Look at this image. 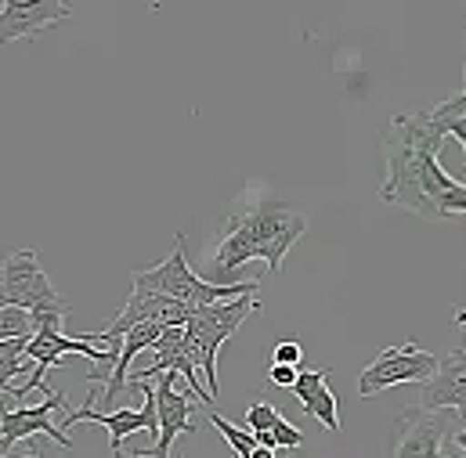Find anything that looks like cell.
Segmentation results:
<instances>
[{
    "label": "cell",
    "mask_w": 466,
    "mask_h": 458,
    "mask_svg": "<svg viewBox=\"0 0 466 458\" xmlns=\"http://www.w3.org/2000/svg\"><path fill=\"white\" fill-rule=\"evenodd\" d=\"M4 340H33V314L22 307L0 311V344Z\"/></svg>",
    "instance_id": "obj_15"
},
{
    "label": "cell",
    "mask_w": 466,
    "mask_h": 458,
    "mask_svg": "<svg viewBox=\"0 0 466 458\" xmlns=\"http://www.w3.org/2000/svg\"><path fill=\"white\" fill-rule=\"evenodd\" d=\"M174 375L177 372H163L156 375V419H159V437H156V448L148 452H130L134 458H167L170 455V444L181 437V433H196L199 426H192V397L177 393L174 386Z\"/></svg>",
    "instance_id": "obj_8"
},
{
    "label": "cell",
    "mask_w": 466,
    "mask_h": 458,
    "mask_svg": "<svg viewBox=\"0 0 466 458\" xmlns=\"http://www.w3.org/2000/svg\"><path fill=\"white\" fill-rule=\"evenodd\" d=\"M300 408L319 419L326 430H344L340 426V408H337V393L329 390V368H300L297 375V386H293Z\"/></svg>",
    "instance_id": "obj_12"
},
{
    "label": "cell",
    "mask_w": 466,
    "mask_h": 458,
    "mask_svg": "<svg viewBox=\"0 0 466 458\" xmlns=\"http://www.w3.org/2000/svg\"><path fill=\"white\" fill-rule=\"evenodd\" d=\"M25 346H29V340H4L0 344V408H7L4 404V393H7V386L18 379V375H33V361L25 357Z\"/></svg>",
    "instance_id": "obj_13"
},
{
    "label": "cell",
    "mask_w": 466,
    "mask_h": 458,
    "mask_svg": "<svg viewBox=\"0 0 466 458\" xmlns=\"http://www.w3.org/2000/svg\"><path fill=\"white\" fill-rule=\"evenodd\" d=\"M249 458H275V452H268V448H257V452H253Z\"/></svg>",
    "instance_id": "obj_23"
},
{
    "label": "cell",
    "mask_w": 466,
    "mask_h": 458,
    "mask_svg": "<svg viewBox=\"0 0 466 458\" xmlns=\"http://www.w3.org/2000/svg\"><path fill=\"white\" fill-rule=\"evenodd\" d=\"M130 282H134V293L170 296V300H181L192 311L214 307V304H225V300H238V296H257V289H260V278H242V282H232V285L203 282L185 260V234L174 238V253L163 264H156L148 271H134Z\"/></svg>",
    "instance_id": "obj_3"
},
{
    "label": "cell",
    "mask_w": 466,
    "mask_h": 458,
    "mask_svg": "<svg viewBox=\"0 0 466 458\" xmlns=\"http://www.w3.org/2000/svg\"><path fill=\"white\" fill-rule=\"evenodd\" d=\"M441 126H445V134H449V137H456V141L466 148V115H460V119H445ZM463 170H466V155H463Z\"/></svg>",
    "instance_id": "obj_21"
},
{
    "label": "cell",
    "mask_w": 466,
    "mask_h": 458,
    "mask_svg": "<svg viewBox=\"0 0 466 458\" xmlns=\"http://www.w3.org/2000/svg\"><path fill=\"white\" fill-rule=\"evenodd\" d=\"M7 307H22L29 314H69V304L55 293L51 278L40 267L36 249H18L0 264Z\"/></svg>",
    "instance_id": "obj_6"
},
{
    "label": "cell",
    "mask_w": 466,
    "mask_h": 458,
    "mask_svg": "<svg viewBox=\"0 0 466 458\" xmlns=\"http://www.w3.org/2000/svg\"><path fill=\"white\" fill-rule=\"evenodd\" d=\"M7 307V293H4V278H0V311Z\"/></svg>",
    "instance_id": "obj_25"
},
{
    "label": "cell",
    "mask_w": 466,
    "mask_h": 458,
    "mask_svg": "<svg viewBox=\"0 0 466 458\" xmlns=\"http://www.w3.org/2000/svg\"><path fill=\"white\" fill-rule=\"evenodd\" d=\"M297 375H300V368H289V364H271L268 368V379L275 383V386H297Z\"/></svg>",
    "instance_id": "obj_20"
},
{
    "label": "cell",
    "mask_w": 466,
    "mask_h": 458,
    "mask_svg": "<svg viewBox=\"0 0 466 458\" xmlns=\"http://www.w3.org/2000/svg\"><path fill=\"white\" fill-rule=\"evenodd\" d=\"M257 311H260L257 296H238V300H225L214 307H199L192 314V322L185 325V353L199 368L210 397H218V350L225 346V340H232L235 329Z\"/></svg>",
    "instance_id": "obj_4"
},
{
    "label": "cell",
    "mask_w": 466,
    "mask_h": 458,
    "mask_svg": "<svg viewBox=\"0 0 466 458\" xmlns=\"http://www.w3.org/2000/svg\"><path fill=\"white\" fill-rule=\"evenodd\" d=\"M73 18V7L62 0H4L0 4V44L40 36Z\"/></svg>",
    "instance_id": "obj_10"
},
{
    "label": "cell",
    "mask_w": 466,
    "mask_h": 458,
    "mask_svg": "<svg viewBox=\"0 0 466 458\" xmlns=\"http://www.w3.org/2000/svg\"><path fill=\"white\" fill-rule=\"evenodd\" d=\"M420 408L427 412H456L466 419V346L438 357V372L420 390Z\"/></svg>",
    "instance_id": "obj_11"
},
{
    "label": "cell",
    "mask_w": 466,
    "mask_h": 458,
    "mask_svg": "<svg viewBox=\"0 0 466 458\" xmlns=\"http://www.w3.org/2000/svg\"><path fill=\"white\" fill-rule=\"evenodd\" d=\"M463 80H466V65H463ZM456 98H460V102H466V91H463V95H456Z\"/></svg>",
    "instance_id": "obj_26"
},
{
    "label": "cell",
    "mask_w": 466,
    "mask_h": 458,
    "mask_svg": "<svg viewBox=\"0 0 466 458\" xmlns=\"http://www.w3.org/2000/svg\"><path fill=\"white\" fill-rule=\"evenodd\" d=\"M445 137H449L445 126L431 115V109L394 115L380 141V148H383L380 199L390 206H405L409 214H416L423 221H445L438 210V199L456 181L441 166Z\"/></svg>",
    "instance_id": "obj_1"
},
{
    "label": "cell",
    "mask_w": 466,
    "mask_h": 458,
    "mask_svg": "<svg viewBox=\"0 0 466 458\" xmlns=\"http://www.w3.org/2000/svg\"><path fill=\"white\" fill-rule=\"evenodd\" d=\"M210 426L228 441V448H232L238 458H249L253 452H257V437H253L246 426H235V423H228V419L218 415V412H210Z\"/></svg>",
    "instance_id": "obj_14"
},
{
    "label": "cell",
    "mask_w": 466,
    "mask_h": 458,
    "mask_svg": "<svg viewBox=\"0 0 466 458\" xmlns=\"http://www.w3.org/2000/svg\"><path fill=\"white\" fill-rule=\"evenodd\" d=\"M452 322H456V325H463V329H466V311H456V314H452Z\"/></svg>",
    "instance_id": "obj_24"
},
{
    "label": "cell",
    "mask_w": 466,
    "mask_h": 458,
    "mask_svg": "<svg viewBox=\"0 0 466 458\" xmlns=\"http://www.w3.org/2000/svg\"><path fill=\"white\" fill-rule=\"evenodd\" d=\"M456 412H427L420 404L401 408L390 430V458H466L456 455Z\"/></svg>",
    "instance_id": "obj_5"
},
{
    "label": "cell",
    "mask_w": 466,
    "mask_h": 458,
    "mask_svg": "<svg viewBox=\"0 0 466 458\" xmlns=\"http://www.w3.org/2000/svg\"><path fill=\"white\" fill-rule=\"evenodd\" d=\"M456 448H460V452H466V430H460V433H456Z\"/></svg>",
    "instance_id": "obj_22"
},
{
    "label": "cell",
    "mask_w": 466,
    "mask_h": 458,
    "mask_svg": "<svg viewBox=\"0 0 466 458\" xmlns=\"http://www.w3.org/2000/svg\"><path fill=\"white\" fill-rule=\"evenodd\" d=\"M438 210H441V217H452V214L466 217V184L463 181H452V188L438 199Z\"/></svg>",
    "instance_id": "obj_18"
},
{
    "label": "cell",
    "mask_w": 466,
    "mask_h": 458,
    "mask_svg": "<svg viewBox=\"0 0 466 458\" xmlns=\"http://www.w3.org/2000/svg\"><path fill=\"white\" fill-rule=\"evenodd\" d=\"M304 228H308V221L300 214H293L286 203H275V199L253 203L242 217H235L228 224L225 238L218 242V249L210 256L214 285H232L225 278L249 260H264L268 271L279 274L289 245L304 234Z\"/></svg>",
    "instance_id": "obj_2"
},
{
    "label": "cell",
    "mask_w": 466,
    "mask_h": 458,
    "mask_svg": "<svg viewBox=\"0 0 466 458\" xmlns=\"http://www.w3.org/2000/svg\"><path fill=\"white\" fill-rule=\"evenodd\" d=\"M304 361V346L297 340H279L275 350H271V364H289V368H300Z\"/></svg>",
    "instance_id": "obj_19"
},
{
    "label": "cell",
    "mask_w": 466,
    "mask_h": 458,
    "mask_svg": "<svg viewBox=\"0 0 466 458\" xmlns=\"http://www.w3.org/2000/svg\"><path fill=\"white\" fill-rule=\"evenodd\" d=\"M271 437H275V444L282 448V452H297L300 444H304V433H300V426H293L286 415L271 426Z\"/></svg>",
    "instance_id": "obj_17"
},
{
    "label": "cell",
    "mask_w": 466,
    "mask_h": 458,
    "mask_svg": "<svg viewBox=\"0 0 466 458\" xmlns=\"http://www.w3.org/2000/svg\"><path fill=\"white\" fill-rule=\"evenodd\" d=\"M279 419H282V412H279L271 401H257V404H249V412H246V430H249V433H260V430H271Z\"/></svg>",
    "instance_id": "obj_16"
},
{
    "label": "cell",
    "mask_w": 466,
    "mask_h": 458,
    "mask_svg": "<svg viewBox=\"0 0 466 458\" xmlns=\"http://www.w3.org/2000/svg\"><path fill=\"white\" fill-rule=\"evenodd\" d=\"M62 404H66V397H62L58 390H51V393H47V401H44V404H36V408H0V455H4L11 444L29 441L33 433H47L55 444L73 448V437H69V433H62V430H58V423L51 419V412H58Z\"/></svg>",
    "instance_id": "obj_9"
},
{
    "label": "cell",
    "mask_w": 466,
    "mask_h": 458,
    "mask_svg": "<svg viewBox=\"0 0 466 458\" xmlns=\"http://www.w3.org/2000/svg\"><path fill=\"white\" fill-rule=\"evenodd\" d=\"M434 372H438V353L420 350L412 340L401 346H387V350L376 353V361H369L361 368L358 397L369 401V397H376V393H383V390H390L398 383H420L423 386V383L434 379Z\"/></svg>",
    "instance_id": "obj_7"
}]
</instances>
